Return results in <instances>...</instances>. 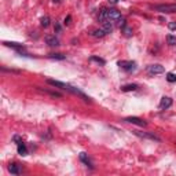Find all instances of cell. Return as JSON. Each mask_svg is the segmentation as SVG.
<instances>
[{
  "label": "cell",
  "mask_w": 176,
  "mask_h": 176,
  "mask_svg": "<svg viewBox=\"0 0 176 176\" xmlns=\"http://www.w3.org/2000/svg\"><path fill=\"white\" fill-rule=\"evenodd\" d=\"M99 21L102 23L105 22H110V23H116L118 22V25L121 26H125V21L122 18V15L120 14V11L114 10V8H105V10L101 11L99 14Z\"/></svg>",
  "instance_id": "obj_1"
},
{
  "label": "cell",
  "mask_w": 176,
  "mask_h": 176,
  "mask_svg": "<svg viewBox=\"0 0 176 176\" xmlns=\"http://www.w3.org/2000/svg\"><path fill=\"white\" fill-rule=\"evenodd\" d=\"M47 83H48L50 86H52V87L61 88V90H63V91H67V92H72V94H74V95L80 96V98L83 99L84 102H91V98H90V96H87L86 94H83L80 90H78V88L70 86V84L62 83V81H57V80H51V78H48V80H47Z\"/></svg>",
  "instance_id": "obj_2"
},
{
  "label": "cell",
  "mask_w": 176,
  "mask_h": 176,
  "mask_svg": "<svg viewBox=\"0 0 176 176\" xmlns=\"http://www.w3.org/2000/svg\"><path fill=\"white\" fill-rule=\"evenodd\" d=\"M154 10L165 14L176 13V4H158V6H154Z\"/></svg>",
  "instance_id": "obj_3"
},
{
  "label": "cell",
  "mask_w": 176,
  "mask_h": 176,
  "mask_svg": "<svg viewBox=\"0 0 176 176\" xmlns=\"http://www.w3.org/2000/svg\"><path fill=\"white\" fill-rule=\"evenodd\" d=\"M165 72V67L162 65H160V63H154V65H150L147 67V73L151 76L154 74H161V73Z\"/></svg>",
  "instance_id": "obj_4"
},
{
  "label": "cell",
  "mask_w": 176,
  "mask_h": 176,
  "mask_svg": "<svg viewBox=\"0 0 176 176\" xmlns=\"http://www.w3.org/2000/svg\"><path fill=\"white\" fill-rule=\"evenodd\" d=\"M118 66L121 67L122 70H125V72H132V70H135V67H136V63L132 62V61H120Z\"/></svg>",
  "instance_id": "obj_5"
},
{
  "label": "cell",
  "mask_w": 176,
  "mask_h": 176,
  "mask_svg": "<svg viewBox=\"0 0 176 176\" xmlns=\"http://www.w3.org/2000/svg\"><path fill=\"white\" fill-rule=\"evenodd\" d=\"M172 103H174L172 98H169V96H162V98H161V102H160V109L161 110L169 109V107L172 106Z\"/></svg>",
  "instance_id": "obj_6"
},
{
  "label": "cell",
  "mask_w": 176,
  "mask_h": 176,
  "mask_svg": "<svg viewBox=\"0 0 176 176\" xmlns=\"http://www.w3.org/2000/svg\"><path fill=\"white\" fill-rule=\"evenodd\" d=\"M125 121L127 122H131V124H135V125H139V127H146V121L142 118H139V117H127L125 118Z\"/></svg>",
  "instance_id": "obj_7"
},
{
  "label": "cell",
  "mask_w": 176,
  "mask_h": 176,
  "mask_svg": "<svg viewBox=\"0 0 176 176\" xmlns=\"http://www.w3.org/2000/svg\"><path fill=\"white\" fill-rule=\"evenodd\" d=\"M134 134L135 135H138V136H140V138H145V139H151V140H160V138H157L155 135L153 134H149V132H140V131H134Z\"/></svg>",
  "instance_id": "obj_8"
},
{
  "label": "cell",
  "mask_w": 176,
  "mask_h": 176,
  "mask_svg": "<svg viewBox=\"0 0 176 176\" xmlns=\"http://www.w3.org/2000/svg\"><path fill=\"white\" fill-rule=\"evenodd\" d=\"M46 43L48 44V46H51V47L59 46V40H58L55 36H47V37H46Z\"/></svg>",
  "instance_id": "obj_9"
},
{
  "label": "cell",
  "mask_w": 176,
  "mask_h": 176,
  "mask_svg": "<svg viewBox=\"0 0 176 176\" xmlns=\"http://www.w3.org/2000/svg\"><path fill=\"white\" fill-rule=\"evenodd\" d=\"M8 171H10V174H13V175H19L21 174V168H19L18 164H11V165L8 166Z\"/></svg>",
  "instance_id": "obj_10"
},
{
  "label": "cell",
  "mask_w": 176,
  "mask_h": 176,
  "mask_svg": "<svg viewBox=\"0 0 176 176\" xmlns=\"http://www.w3.org/2000/svg\"><path fill=\"white\" fill-rule=\"evenodd\" d=\"M107 33H109V32H107L105 28H102V29H96V30H94L92 36L94 37H103V36H106Z\"/></svg>",
  "instance_id": "obj_11"
},
{
  "label": "cell",
  "mask_w": 176,
  "mask_h": 176,
  "mask_svg": "<svg viewBox=\"0 0 176 176\" xmlns=\"http://www.w3.org/2000/svg\"><path fill=\"white\" fill-rule=\"evenodd\" d=\"M3 44H4V46H7V47H13V48L18 50V51H21V50L25 48V47H23L22 44H19V43H14V42H4Z\"/></svg>",
  "instance_id": "obj_12"
},
{
  "label": "cell",
  "mask_w": 176,
  "mask_h": 176,
  "mask_svg": "<svg viewBox=\"0 0 176 176\" xmlns=\"http://www.w3.org/2000/svg\"><path fill=\"white\" fill-rule=\"evenodd\" d=\"M80 160L83 161V162L86 164L87 166H90V168H94V166H92V162H91V160L87 157V154H86V153H80Z\"/></svg>",
  "instance_id": "obj_13"
},
{
  "label": "cell",
  "mask_w": 176,
  "mask_h": 176,
  "mask_svg": "<svg viewBox=\"0 0 176 176\" xmlns=\"http://www.w3.org/2000/svg\"><path fill=\"white\" fill-rule=\"evenodd\" d=\"M18 154H21V155H26V154H28V149H26V146L23 145L22 142L18 143Z\"/></svg>",
  "instance_id": "obj_14"
},
{
  "label": "cell",
  "mask_w": 176,
  "mask_h": 176,
  "mask_svg": "<svg viewBox=\"0 0 176 176\" xmlns=\"http://www.w3.org/2000/svg\"><path fill=\"white\" fill-rule=\"evenodd\" d=\"M136 90H138L136 84H128V86L121 87V91H124V92H127V91H136Z\"/></svg>",
  "instance_id": "obj_15"
},
{
  "label": "cell",
  "mask_w": 176,
  "mask_h": 176,
  "mask_svg": "<svg viewBox=\"0 0 176 176\" xmlns=\"http://www.w3.org/2000/svg\"><path fill=\"white\" fill-rule=\"evenodd\" d=\"M122 33H124L127 37H131L134 32H132V28H130V26L125 25V26H122Z\"/></svg>",
  "instance_id": "obj_16"
},
{
  "label": "cell",
  "mask_w": 176,
  "mask_h": 176,
  "mask_svg": "<svg viewBox=\"0 0 176 176\" xmlns=\"http://www.w3.org/2000/svg\"><path fill=\"white\" fill-rule=\"evenodd\" d=\"M48 58H51V59H58V61H63L65 59V55L63 54H50Z\"/></svg>",
  "instance_id": "obj_17"
},
{
  "label": "cell",
  "mask_w": 176,
  "mask_h": 176,
  "mask_svg": "<svg viewBox=\"0 0 176 176\" xmlns=\"http://www.w3.org/2000/svg\"><path fill=\"white\" fill-rule=\"evenodd\" d=\"M40 23H42V26L43 28H48L50 26V17H43L42 19H40Z\"/></svg>",
  "instance_id": "obj_18"
},
{
  "label": "cell",
  "mask_w": 176,
  "mask_h": 176,
  "mask_svg": "<svg viewBox=\"0 0 176 176\" xmlns=\"http://www.w3.org/2000/svg\"><path fill=\"white\" fill-rule=\"evenodd\" d=\"M166 80H168L169 83H175L176 81V74L175 73H168V74H166Z\"/></svg>",
  "instance_id": "obj_19"
},
{
  "label": "cell",
  "mask_w": 176,
  "mask_h": 176,
  "mask_svg": "<svg viewBox=\"0 0 176 176\" xmlns=\"http://www.w3.org/2000/svg\"><path fill=\"white\" fill-rule=\"evenodd\" d=\"M166 40H168V44H169V46H175V44H176V37L171 36V34L166 37Z\"/></svg>",
  "instance_id": "obj_20"
},
{
  "label": "cell",
  "mask_w": 176,
  "mask_h": 176,
  "mask_svg": "<svg viewBox=\"0 0 176 176\" xmlns=\"http://www.w3.org/2000/svg\"><path fill=\"white\" fill-rule=\"evenodd\" d=\"M90 59H91V61H95V62L101 63V65H105V59H102V58H98V57H91Z\"/></svg>",
  "instance_id": "obj_21"
},
{
  "label": "cell",
  "mask_w": 176,
  "mask_h": 176,
  "mask_svg": "<svg viewBox=\"0 0 176 176\" xmlns=\"http://www.w3.org/2000/svg\"><path fill=\"white\" fill-rule=\"evenodd\" d=\"M168 28H169V30H176V22H169Z\"/></svg>",
  "instance_id": "obj_22"
},
{
  "label": "cell",
  "mask_w": 176,
  "mask_h": 176,
  "mask_svg": "<svg viewBox=\"0 0 176 176\" xmlns=\"http://www.w3.org/2000/svg\"><path fill=\"white\" fill-rule=\"evenodd\" d=\"M55 32H57V33H59L61 32V25L59 23H55Z\"/></svg>",
  "instance_id": "obj_23"
},
{
  "label": "cell",
  "mask_w": 176,
  "mask_h": 176,
  "mask_svg": "<svg viewBox=\"0 0 176 176\" xmlns=\"http://www.w3.org/2000/svg\"><path fill=\"white\" fill-rule=\"evenodd\" d=\"M70 19H72V17H70V15H67L66 18H65V23H66V25H69V23H70Z\"/></svg>",
  "instance_id": "obj_24"
},
{
  "label": "cell",
  "mask_w": 176,
  "mask_h": 176,
  "mask_svg": "<svg viewBox=\"0 0 176 176\" xmlns=\"http://www.w3.org/2000/svg\"><path fill=\"white\" fill-rule=\"evenodd\" d=\"M52 3H55V4H59V3H62V0H52Z\"/></svg>",
  "instance_id": "obj_25"
},
{
  "label": "cell",
  "mask_w": 176,
  "mask_h": 176,
  "mask_svg": "<svg viewBox=\"0 0 176 176\" xmlns=\"http://www.w3.org/2000/svg\"><path fill=\"white\" fill-rule=\"evenodd\" d=\"M109 2H110V3H113V4H114V3H117V0H109Z\"/></svg>",
  "instance_id": "obj_26"
}]
</instances>
